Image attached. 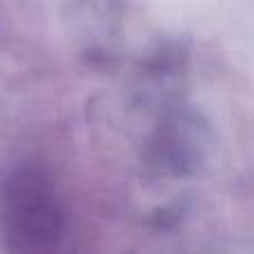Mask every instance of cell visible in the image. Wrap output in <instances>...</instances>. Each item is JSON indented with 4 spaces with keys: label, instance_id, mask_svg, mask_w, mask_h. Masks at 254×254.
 Returning a JSON list of instances; mask_svg holds the SVG:
<instances>
[{
    "label": "cell",
    "instance_id": "1",
    "mask_svg": "<svg viewBox=\"0 0 254 254\" xmlns=\"http://www.w3.org/2000/svg\"><path fill=\"white\" fill-rule=\"evenodd\" d=\"M7 223L20 248H43L61 230V216L52 192L38 176L13 181L7 190Z\"/></svg>",
    "mask_w": 254,
    "mask_h": 254
}]
</instances>
